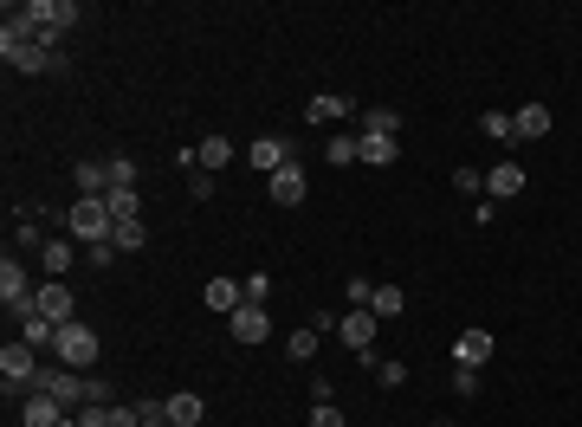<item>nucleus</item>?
Returning a JSON list of instances; mask_svg holds the SVG:
<instances>
[{"label":"nucleus","instance_id":"5701e85b","mask_svg":"<svg viewBox=\"0 0 582 427\" xmlns=\"http://www.w3.org/2000/svg\"><path fill=\"white\" fill-rule=\"evenodd\" d=\"M201 415H207L201 395H188V389H182V395H169V421H175V427H201Z\"/></svg>","mask_w":582,"mask_h":427},{"label":"nucleus","instance_id":"b1692460","mask_svg":"<svg viewBox=\"0 0 582 427\" xmlns=\"http://www.w3.org/2000/svg\"><path fill=\"white\" fill-rule=\"evenodd\" d=\"M227 156H233V143H227V136H207V143L194 149V162H201L207 175H214V169H227Z\"/></svg>","mask_w":582,"mask_h":427},{"label":"nucleus","instance_id":"f8f14e48","mask_svg":"<svg viewBox=\"0 0 582 427\" xmlns=\"http://www.w3.org/2000/svg\"><path fill=\"white\" fill-rule=\"evenodd\" d=\"M485 195H492V201L524 195V169H518V162H492V169H485Z\"/></svg>","mask_w":582,"mask_h":427},{"label":"nucleus","instance_id":"412c9836","mask_svg":"<svg viewBox=\"0 0 582 427\" xmlns=\"http://www.w3.org/2000/svg\"><path fill=\"white\" fill-rule=\"evenodd\" d=\"M511 123H518V136H531V143H537V136H550V123H557V117H550V104H524V110H511Z\"/></svg>","mask_w":582,"mask_h":427},{"label":"nucleus","instance_id":"9d476101","mask_svg":"<svg viewBox=\"0 0 582 427\" xmlns=\"http://www.w3.org/2000/svg\"><path fill=\"white\" fill-rule=\"evenodd\" d=\"M337 330H343V343H350L356 356L376 350V311H369V305H350V318H337Z\"/></svg>","mask_w":582,"mask_h":427},{"label":"nucleus","instance_id":"0eeeda50","mask_svg":"<svg viewBox=\"0 0 582 427\" xmlns=\"http://www.w3.org/2000/svg\"><path fill=\"white\" fill-rule=\"evenodd\" d=\"M33 311H39V318H52V324H72V311H78L72 285H65V279H46V285L33 292Z\"/></svg>","mask_w":582,"mask_h":427},{"label":"nucleus","instance_id":"cd10ccee","mask_svg":"<svg viewBox=\"0 0 582 427\" xmlns=\"http://www.w3.org/2000/svg\"><path fill=\"white\" fill-rule=\"evenodd\" d=\"M110 220H136V214H143V195H136V188H110Z\"/></svg>","mask_w":582,"mask_h":427},{"label":"nucleus","instance_id":"473e14b6","mask_svg":"<svg viewBox=\"0 0 582 427\" xmlns=\"http://www.w3.org/2000/svg\"><path fill=\"white\" fill-rule=\"evenodd\" d=\"M85 408H110V382H104V376L85 382Z\"/></svg>","mask_w":582,"mask_h":427},{"label":"nucleus","instance_id":"6ab92c4d","mask_svg":"<svg viewBox=\"0 0 582 427\" xmlns=\"http://www.w3.org/2000/svg\"><path fill=\"white\" fill-rule=\"evenodd\" d=\"M20 421L26 427H65V402H52V395H26Z\"/></svg>","mask_w":582,"mask_h":427},{"label":"nucleus","instance_id":"a878e982","mask_svg":"<svg viewBox=\"0 0 582 427\" xmlns=\"http://www.w3.org/2000/svg\"><path fill=\"white\" fill-rule=\"evenodd\" d=\"M285 356H291V363H311V356H317V324L291 330V337H285Z\"/></svg>","mask_w":582,"mask_h":427},{"label":"nucleus","instance_id":"c03bdc74","mask_svg":"<svg viewBox=\"0 0 582 427\" xmlns=\"http://www.w3.org/2000/svg\"><path fill=\"white\" fill-rule=\"evenodd\" d=\"M65 427H72V421H65Z\"/></svg>","mask_w":582,"mask_h":427},{"label":"nucleus","instance_id":"ddd939ff","mask_svg":"<svg viewBox=\"0 0 582 427\" xmlns=\"http://www.w3.org/2000/svg\"><path fill=\"white\" fill-rule=\"evenodd\" d=\"M207 311H220V318H233V311L246 305V292H240V279H227V272H220V279H207Z\"/></svg>","mask_w":582,"mask_h":427},{"label":"nucleus","instance_id":"2f4dec72","mask_svg":"<svg viewBox=\"0 0 582 427\" xmlns=\"http://www.w3.org/2000/svg\"><path fill=\"white\" fill-rule=\"evenodd\" d=\"M136 415H143V427H175L169 421V402H136Z\"/></svg>","mask_w":582,"mask_h":427},{"label":"nucleus","instance_id":"7ed1b4c3","mask_svg":"<svg viewBox=\"0 0 582 427\" xmlns=\"http://www.w3.org/2000/svg\"><path fill=\"white\" fill-rule=\"evenodd\" d=\"M33 343H7V350H0V389L7 395H33L39 389V363H33Z\"/></svg>","mask_w":582,"mask_h":427},{"label":"nucleus","instance_id":"72a5a7b5","mask_svg":"<svg viewBox=\"0 0 582 427\" xmlns=\"http://www.w3.org/2000/svg\"><path fill=\"white\" fill-rule=\"evenodd\" d=\"M324 156H330V162H356V136H330Z\"/></svg>","mask_w":582,"mask_h":427},{"label":"nucleus","instance_id":"393cba45","mask_svg":"<svg viewBox=\"0 0 582 427\" xmlns=\"http://www.w3.org/2000/svg\"><path fill=\"white\" fill-rule=\"evenodd\" d=\"M110 240H117V253H143V246H149V227H143V220H117V233H110Z\"/></svg>","mask_w":582,"mask_h":427},{"label":"nucleus","instance_id":"20e7f679","mask_svg":"<svg viewBox=\"0 0 582 427\" xmlns=\"http://www.w3.org/2000/svg\"><path fill=\"white\" fill-rule=\"evenodd\" d=\"M26 13H33V20H39V46H59V39L65 33H72V20H78V7H72V0H26Z\"/></svg>","mask_w":582,"mask_h":427},{"label":"nucleus","instance_id":"39448f33","mask_svg":"<svg viewBox=\"0 0 582 427\" xmlns=\"http://www.w3.org/2000/svg\"><path fill=\"white\" fill-rule=\"evenodd\" d=\"M85 382L91 376H78V369H39V389L33 395H52V402H65V408H85Z\"/></svg>","mask_w":582,"mask_h":427},{"label":"nucleus","instance_id":"6e6552de","mask_svg":"<svg viewBox=\"0 0 582 427\" xmlns=\"http://www.w3.org/2000/svg\"><path fill=\"white\" fill-rule=\"evenodd\" d=\"M0 59H7L13 72H26V78H39V72H65V59H59V52H46L39 39H33V46H7Z\"/></svg>","mask_w":582,"mask_h":427},{"label":"nucleus","instance_id":"f704fd0d","mask_svg":"<svg viewBox=\"0 0 582 427\" xmlns=\"http://www.w3.org/2000/svg\"><path fill=\"white\" fill-rule=\"evenodd\" d=\"M453 395H479V369H460V363H453Z\"/></svg>","mask_w":582,"mask_h":427},{"label":"nucleus","instance_id":"2eb2a0df","mask_svg":"<svg viewBox=\"0 0 582 427\" xmlns=\"http://www.w3.org/2000/svg\"><path fill=\"white\" fill-rule=\"evenodd\" d=\"M304 117H311L317 130H324V123H343L350 117V98H343V91H317V98L304 104Z\"/></svg>","mask_w":582,"mask_h":427},{"label":"nucleus","instance_id":"f03ea898","mask_svg":"<svg viewBox=\"0 0 582 427\" xmlns=\"http://www.w3.org/2000/svg\"><path fill=\"white\" fill-rule=\"evenodd\" d=\"M52 356H59L65 369H97V356H104V343H97L91 324H59V343H52Z\"/></svg>","mask_w":582,"mask_h":427},{"label":"nucleus","instance_id":"e433bc0d","mask_svg":"<svg viewBox=\"0 0 582 427\" xmlns=\"http://www.w3.org/2000/svg\"><path fill=\"white\" fill-rule=\"evenodd\" d=\"M85 259H91V266H97V272H104V266H110V259H117V240H97V246H85Z\"/></svg>","mask_w":582,"mask_h":427},{"label":"nucleus","instance_id":"c9c22d12","mask_svg":"<svg viewBox=\"0 0 582 427\" xmlns=\"http://www.w3.org/2000/svg\"><path fill=\"white\" fill-rule=\"evenodd\" d=\"M188 195L207 201V195H214V175H207V169H188Z\"/></svg>","mask_w":582,"mask_h":427},{"label":"nucleus","instance_id":"9b49d317","mask_svg":"<svg viewBox=\"0 0 582 427\" xmlns=\"http://www.w3.org/2000/svg\"><path fill=\"white\" fill-rule=\"evenodd\" d=\"M227 330H233L240 343H266V337H272V318H266V305H240V311L227 318Z\"/></svg>","mask_w":582,"mask_h":427},{"label":"nucleus","instance_id":"79ce46f5","mask_svg":"<svg viewBox=\"0 0 582 427\" xmlns=\"http://www.w3.org/2000/svg\"><path fill=\"white\" fill-rule=\"evenodd\" d=\"M369 298H376V285H369L363 272H356V279H350V305H369Z\"/></svg>","mask_w":582,"mask_h":427},{"label":"nucleus","instance_id":"7c9ffc66","mask_svg":"<svg viewBox=\"0 0 582 427\" xmlns=\"http://www.w3.org/2000/svg\"><path fill=\"white\" fill-rule=\"evenodd\" d=\"M240 292H246V305H266V298H272V279H266V272H253V279H240Z\"/></svg>","mask_w":582,"mask_h":427},{"label":"nucleus","instance_id":"f3484780","mask_svg":"<svg viewBox=\"0 0 582 427\" xmlns=\"http://www.w3.org/2000/svg\"><path fill=\"white\" fill-rule=\"evenodd\" d=\"M266 182H272V201H279V208H298L304 201V169L298 162H285L279 175H266Z\"/></svg>","mask_w":582,"mask_h":427},{"label":"nucleus","instance_id":"c85d7f7f","mask_svg":"<svg viewBox=\"0 0 582 427\" xmlns=\"http://www.w3.org/2000/svg\"><path fill=\"white\" fill-rule=\"evenodd\" d=\"M363 130H369V136H401V110H369Z\"/></svg>","mask_w":582,"mask_h":427},{"label":"nucleus","instance_id":"37998d69","mask_svg":"<svg viewBox=\"0 0 582 427\" xmlns=\"http://www.w3.org/2000/svg\"><path fill=\"white\" fill-rule=\"evenodd\" d=\"M317 402H337V382H330V376L311 382V408H317Z\"/></svg>","mask_w":582,"mask_h":427},{"label":"nucleus","instance_id":"ea45409f","mask_svg":"<svg viewBox=\"0 0 582 427\" xmlns=\"http://www.w3.org/2000/svg\"><path fill=\"white\" fill-rule=\"evenodd\" d=\"M311 427H343V415H337V402H317V408H311Z\"/></svg>","mask_w":582,"mask_h":427},{"label":"nucleus","instance_id":"aec40b11","mask_svg":"<svg viewBox=\"0 0 582 427\" xmlns=\"http://www.w3.org/2000/svg\"><path fill=\"white\" fill-rule=\"evenodd\" d=\"M72 182H78V195L104 201V195H110V162H78V169H72Z\"/></svg>","mask_w":582,"mask_h":427},{"label":"nucleus","instance_id":"dca6fc26","mask_svg":"<svg viewBox=\"0 0 582 427\" xmlns=\"http://www.w3.org/2000/svg\"><path fill=\"white\" fill-rule=\"evenodd\" d=\"M246 156H253V169H266V175H279L285 162H291V143L285 136H259L253 149H246Z\"/></svg>","mask_w":582,"mask_h":427},{"label":"nucleus","instance_id":"4be33fe9","mask_svg":"<svg viewBox=\"0 0 582 427\" xmlns=\"http://www.w3.org/2000/svg\"><path fill=\"white\" fill-rule=\"evenodd\" d=\"M72 240H46L39 246V266H46V279H65V272H72Z\"/></svg>","mask_w":582,"mask_h":427},{"label":"nucleus","instance_id":"a211bd4d","mask_svg":"<svg viewBox=\"0 0 582 427\" xmlns=\"http://www.w3.org/2000/svg\"><path fill=\"white\" fill-rule=\"evenodd\" d=\"M20 343H33V350H52V343H59V324L39 318V311L26 305V311H20Z\"/></svg>","mask_w":582,"mask_h":427},{"label":"nucleus","instance_id":"1a4fd4ad","mask_svg":"<svg viewBox=\"0 0 582 427\" xmlns=\"http://www.w3.org/2000/svg\"><path fill=\"white\" fill-rule=\"evenodd\" d=\"M492 350H498L492 330H479V324L453 337V363H460V369H485V363H492Z\"/></svg>","mask_w":582,"mask_h":427},{"label":"nucleus","instance_id":"4468645a","mask_svg":"<svg viewBox=\"0 0 582 427\" xmlns=\"http://www.w3.org/2000/svg\"><path fill=\"white\" fill-rule=\"evenodd\" d=\"M401 156V136H356V162H369V169H388V162Z\"/></svg>","mask_w":582,"mask_h":427},{"label":"nucleus","instance_id":"c756f323","mask_svg":"<svg viewBox=\"0 0 582 427\" xmlns=\"http://www.w3.org/2000/svg\"><path fill=\"white\" fill-rule=\"evenodd\" d=\"M485 136H498V143H511V136H518V123H511V110H485Z\"/></svg>","mask_w":582,"mask_h":427},{"label":"nucleus","instance_id":"bb28decb","mask_svg":"<svg viewBox=\"0 0 582 427\" xmlns=\"http://www.w3.org/2000/svg\"><path fill=\"white\" fill-rule=\"evenodd\" d=\"M401 305H408V292H401V285H376V298H369V311H376V318H401Z\"/></svg>","mask_w":582,"mask_h":427},{"label":"nucleus","instance_id":"58836bf2","mask_svg":"<svg viewBox=\"0 0 582 427\" xmlns=\"http://www.w3.org/2000/svg\"><path fill=\"white\" fill-rule=\"evenodd\" d=\"M376 382H382V389H401V382H408V363H382Z\"/></svg>","mask_w":582,"mask_h":427},{"label":"nucleus","instance_id":"f257e3e1","mask_svg":"<svg viewBox=\"0 0 582 427\" xmlns=\"http://www.w3.org/2000/svg\"><path fill=\"white\" fill-rule=\"evenodd\" d=\"M65 233H72V240H85V246L110 240V233H117V220H110V201H91V195H78L72 208H65Z\"/></svg>","mask_w":582,"mask_h":427},{"label":"nucleus","instance_id":"a19ab883","mask_svg":"<svg viewBox=\"0 0 582 427\" xmlns=\"http://www.w3.org/2000/svg\"><path fill=\"white\" fill-rule=\"evenodd\" d=\"M72 427H110V408H78Z\"/></svg>","mask_w":582,"mask_h":427},{"label":"nucleus","instance_id":"423d86ee","mask_svg":"<svg viewBox=\"0 0 582 427\" xmlns=\"http://www.w3.org/2000/svg\"><path fill=\"white\" fill-rule=\"evenodd\" d=\"M33 292H39V285H33V272H26L20 266V259H0V305H7V311H26V305H33Z\"/></svg>","mask_w":582,"mask_h":427},{"label":"nucleus","instance_id":"4c0bfd02","mask_svg":"<svg viewBox=\"0 0 582 427\" xmlns=\"http://www.w3.org/2000/svg\"><path fill=\"white\" fill-rule=\"evenodd\" d=\"M453 188H460V195H479L485 175H479V169H453Z\"/></svg>","mask_w":582,"mask_h":427}]
</instances>
